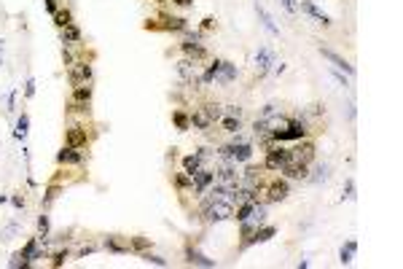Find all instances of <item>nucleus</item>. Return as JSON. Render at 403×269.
Instances as JSON below:
<instances>
[{
  "label": "nucleus",
  "instance_id": "obj_23",
  "mask_svg": "<svg viewBox=\"0 0 403 269\" xmlns=\"http://www.w3.org/2000/svg\"><path fill=\"white\" fill-rule=\"evenodd\" d=\"M274 234H277V229H274V226L255 229V232H253V237H250V245H253V242H266V240H271Z\"/></svg>",
  "mask_w": 403,
  "mask_h": 269
},
{
  "label": "nucleus",
  "instance_id": "obj_50",
  "mask_svg": "<svg viewBox=\"0 0 403 269\" xmlns=\"http://www.w3.org/2000/svg\"><path fill=\"white\" fill-rule=\"evenodd\" d=\"M334 78L341 84V86H347V78H344V76H339V73H334Z\"/></svg>",
  "mask_w": 403,
  "mask_h": 269
},
{
  "label": "nucleus",
  "instance_id": "obj_11",
  "mask_svg": "<svg viewBox=\"0 0 403 269\" xmlns=\"http://www.w3.org/2000/svg\"><path fill=\"white\" fill-rule=\"evenodd\" d=\"M178 76L183 78V81H188V84H196L199 81V67H196V62L194 59H180L178 62Z\"/></svg>",
  "mask_w": 403,
  "mask_h": 269
},
{
  "label": "nucleus",
  "instance_id": "obj_3",
  "mask_svg": "<svg viewBox=\"0 0 403 269\" xmlns=\"http://www.w3.org/2000/svg\"><path fill=\"white\" fill-rule=\"evenodd\" d=\"M290 159V151L285 146H277V143H269V151H266L264 167L266 170H282Z\"/></svg>",
  "mask_w": 403,
  "mask_h": 269
},
{
  "label": "nucleus",
  "instance_id": "obj_6",
  "mask_svg": "<svg viewBox=\"0 0 403 269\" xmlns=\"http://www.w3.org/2000/svg\"><path fill=\"white\" fill-rule=\"evenodd\" d=\"M67 78H70V84H73V86H84V84H89V81H92V65L73 62V65H70V70H67Z\"/></svg>",
  "mask_w": 403,
  "mask_h": 269
},
{
  "label": "nucleus",
  "instance_id": "obj_28",
  "mask_svg": "<svg viewBox=\"0 0 403 269\" xmlns=\"http://www.w3.org/2000/svg\"><path fill=\"white\" fill-rule=\"evenodd\" d=\"M27 127H30V118H27V113H22L19 121H17V129H14V137H17V140H24V137H27Z\"/></svg>",
  "mask_w": 403,
  "mask_h": 269
},
{
  "label": "nucleus",
  "instance_id": "obj_26",
  "mask_svg": "<svg viewBox=\"0 0 403 269\" xmlns=\"http://www.w3.org/2000/svg\"><path fill=\"white\" fill-rule=\"evenodd\" d=\"M202 113H204L210 121H220V116H223V108H220L218 102H207V105L202 108Z\"/></svg>",
  "mask_w": 403,
  "mask_h": 269
},
{
  "label": "nucleus",
  "instance_id": "obj_12",
  "mask_svg": "<svg viewBox=\"0 0 403 269\" xmlns=\"http://www.w3.org/2000/svg\"><path fill=\"white\" fill-rule=\"evenodd\" d=\"M65 146L70 148H86V129L84 127H70L67 132H65Z\"/></svg>",
  "mask_w": 403,
  "mask_h": 269
},
{
  "label": "nucleus",
  "instance_id": "obj_49",
  "mask_svg": "<svg viewBox=\"0 0 403 269\" xmlns=\"http://www.w3.org/2000/svg\"><path fill=\"white\" fill-rule=\"evenodd\" d=\"M172 3H178V6H194V0H172Z\"/></svg>",
  "mask_w": 403,
  "mask_h": 269
},
{
  "label": "nucleus",
  "instance_id": "obj_29",
  "mask_svg": "<svg viewBox=\"0 0 403 269\" xmlns=\"http://www.w3.org/2000/svg\"><path fill=\"white\" fill-rule=\"evenodd\" d=\"M70 22H73V14H70L67 8H57V14H54V24L62 30V27H67Z\"/></svg>",
  "mask_w": 403,
  "mask_h": 269
},
{
  "label": "nucleus",
  "instance_id": "obj_43",
  "mask_svg": "<svg viewBox=\"0 0 403 269\" xmlns=\"http://www.w3.org/2000/svg\"><path fill=\"white\" fill-rule=\"evenodd\" d=\"M24 94H27V97H33V94H35V78L33 76H30L27 84H24Z\"/></svg>",
  "mask_w": 403,
  "mask_h": 269
},
{
  "label": "nucleus",
  "instance_id": "obj_47",
  "mask_svg": "<svg viewBox=\"0 0 403 269\" xmlns=\"http://www.w3.org/2000/svg\"><path fill=\"white\" fill-rule=\"evenodd\" d=\"M202 27H204V30H213V27H215V19H213V17H207L204 22H202Z\"/></svg>",
  "mask_w": 403,
  "mask_h": 269
},
{
  "label": "nucleus",
  "instance_id": "obj_48",
  "mask_svg": "<svg viewBox=\"0 0 403 269\" xmlns=\"http://www.w3.org/2000/svg\"><path fill=\"white\" fill-rule=\"evenodd\" d=\"M11 202H14V207H24V199L22 197H14Z\"/></svg>",
  "mask_w": 403,
  "mask_h": 269
},
{
  "label": "nucleus",
  "instance_id": "obj_36",
  "mask_svg": "<svg viewBox=\"0 0 403 269\" xmlns=\"http://www.w3.org/2000/svg\"><path fill=\"white\" fill-rule=\"evenodd\" d=\"M49 229H51V223H49V216H40V218H38V232H40V240H46Z\"/></svg>",
  "mask_w": 403,
  "mask_h": 269
},
{
  "label": "nucleus",
  "instance_id": "obj_1",
  "mask_svg": "<svg viewBox=\"0 0 403 269\" xmlns=\"http://www.w3.org/2000/svg\"><path fill=\"white\" fill-rule=\"evenodd\" d=\"M204 221L215 223V221H229L234 218V205L226 202V199H213V202H204Z\"/></svg>",
  "mask_w": 403,
  "mask_h": 269
},
{
  "label": "nucleus",
  "instance_id": "obj_44",
  "mask_svg": "<svg viewBox=\"0 0 403 269\" xmlns=\"http://www.w3.org/2000/svg\"><path fill=\"white\" fill-rule=\"evenodd\" d=\"M223 113H226V116H239V118H242V108H239V105H226Z\"/></svg>",
  "mask_w": 403,
  "mask_h": 269
},
{
  "label": "nucleus",
  "instance_id": "obj_9",
  "mask_svg": "<svg viewBox=\"0 0 403 269\" xmlns=\"http://www.w3.org/2000/svg\"><path fill=\"white\" fill-rule=\"evenodd\" d=\"M180 46H183L185 57H188V59H194V62H196V59H202V57H204V54H207V49L202 46L199 35H188L183 43H180Z\"/></svg>",
  "mask_w": 403,
  "mask_h": 269
},
{
  "label": "nucleus",
  "instance_id": "obj_33",
  "mask_svg": "<svg viewBox=\"0 0 403 269\" xmlns=\"http://www.w3.org/2000/svg\"><path fill=\"white\" fill-rule=\"evenodd\" d=\"M175 186L178 188H191L194 186V178H191L188 172H178V175H175Z\"/></svg>",
  "mask_w": 403,
  "mask_h": 269
},
{
  "label": "nucleus",
  "instance_id": "obj_13",
  "mask_svg": "<svg viewBox=\"0 0 403 269\" xmlns=\"http://www.w3.org/2000/svg\"><path fill=\"white\" fill-rule=\"evenodd\" d=\"M299 8H301V11H306V14H309V17L315 19V22H320L322 27H328V24H331V17H328V14H322L320 8H317L315 3H312V0H301V3H299Z\"/></svg>",
  "mask_w": 403,
  "mask_h": 269
},
{
  "label": "nucleus",
  "instance_id": "obj_16",
  "mask_svg": "<svg viewBox=\"0 0 403 269\" xmlns=\"http://www.w3.org/2000/svg\"><path fill=\"white\" fill-rule=\"evenodd\" d=\"M57 162H59V164H81V162H84V153H81L78 148L65 146L62 151L57 153Z\"/></svg>",
  "mask_w": 403,
  "mask_h": 269
},
{
  "label": "nucleus",
  "instance_id": "obj_4",
  "mask_svg": "<svg viewBox=\"0 0 403 269\" xmlns=\"http://www.w3.org/2000/svg\"><path fill=\"white\" fill-rule=\"evenodd\" d=\"M288 151H290V159H288V162L306 164V167H309V162L315 159V143H312V140H296V146L288 148Z\"/></svg>",
  "mask_w": 403,
  "mask_h": 269
},
{
  "label": "nucleus",
  "instance_id": "obj_42",
  "mask_svg": "<svg viewBox=\"0 0 403 269\" xmlns=\"http://www.w3.org/2000/svg\"><path fill=\"white\" fill-rule=\"evenodd\" d=\"M280 3L285 6V11H288V14H296V11H299V3H296V0H280Z\"/></svg>",
  "mask_w": 403,
  "mask_h": 269
},
{
  "label": "nucleus",
  "instance_id": "obj_35",
  "mask_svg": "<svg viewBox=\"0 0 403 269\" xmlns=\"http://www.w3.org/2000/svg\"><path fill=\"white\" fill-rule=\"evenodd\" d=\"M148 245H151L148 237H132V240H129V248H132V251H145Z\"/></svg>",
  "mask_w": 403,
  "mask_h": 269
},
{
  "label": "nucleus",
  "instance_id": "obj_18",
  "mask_svg": "<svg viewBox=\"0 0 403 269\" xmlns=\"http://www.w3.org/2000/svg\"><path fill=\"white\" fill-rule=\"evenodd\" d=\"M62 43H65V46H73V43H81V30H78V24H73V22H70L67 27H62Z\"/></svg>",
  "mask_w": 403,
  "mask_h": 269
},
{
  "label": "nucleus",
  "instance_id": "obj_2",
  "mask_svg": "<svg viewBox=\"0 0 403 269\" xmlns=\"http://www.w3.org/2000/svg\"><path fill=\"white\" fill-rule=\"evenodd\" d=\"M304 134H306V124L301 118H290L288 127L271 134V140L274 143H293V140H304Z\"/></svg>",
  "mask_w": 403,
  "mask_h": 269
},
{
  "label": "nucleus",
  "instance_id": "obj_19",
  "mask_svg": "<svg viewBox=\"0 0 403 269\" xmlns=\"http://www.w3.org/2000/svg\"><path fill=\"white\" fill-rule=\"evenodd\" d=\"M105 248H108L110 253H129L132 248H129V240H121V237H108L105 240Z\"/></svg>",
  "mask_w": 403,
  "mask_h": 269
},
{
  "label": "nucleus",
  "instance_id": "obj_25",
  "mask_svg": "<svg viewBox=\"0 0 403 269\" xmlns=\"http://www.w3.org/2000/svg\"><path fill=\"white\" fill-rule=\"evenodd\" d=\"M202 167V159H199V153H188V156L183 159V172H188V175H194L196 170Z\"/></svg>",
  "mask_w": 403,
  "mask_h": 269
},
{
  "label": "nucleus",
  "instance_id": "obj_31",
  "mask_svg": "<svg viewBox=\"0 0 403 269\" xmlns=\"http://www.w3.org/2000/svg\"><path fill=\"white\" fill-rule=\"evenodd\" d=\"M172 121H175V127H178L180 132H185V129H191V118L185 116L183 111H175V113H172Z\"/></svg>",
  "mask_w": 403,
  "mask_h": 269
},
{
  "label": "nucleus",
  "instance_id": "obj_37",
  "mask_svg": "<svg viewBox=\"0 0 403 269\" xmlns=\"http://www.w3.org/2000/svg\"><path fill=\"white\" fill-rule=\"evenodd\" d=\"M67 256H70L67 251H59V253H54V258H51V267H62V264L67 261Z\"/></svg>",
  "mask_w": 403,
  "mask_h": 269
},
{
  "label": "nucleus",
  "instance_id": "obj_15",
  "mask_svg": "<svg viewBox=\"0 0 403 269\" xmlns=\"http://www.w3.org/2000/svg\"><path fill=\"white\" fill-rule=\"evenodd\" d=\"M280 172H285V178H293V181H306V178H309L306 164H296V162H288Z\"/></svg>",
  "mask_w": 403,
  "mask_h": 269
},
{
  "label": "nucleus",
  "instance_id": "obj_22",
  "mask_svg": "<svg viewBox=\"0 0 403 269\" xmlns=\"http://www.w3.org/2000/svg\"><path fill=\"white\" fill-rule=\"evenodd\" d=\"M185 256H188V264H199V267H215L213 258L202 256V253H199V251H194V248H188V251H185Z\"/></svg>",
  "mask_w": 403,
  "mask_h": 269
},
{
  "label": "nucleus",
  "instance_id": "obj_24",
  "mask_svg": "<svg viewBox=\"0 0 403 269\" xmlns=\"http://www.w3.org/2000/svg\"><path fill=\"white\" fill-rule=\"evenodd\" d=\"M253 199H245V202H239V205H236V213H234V218L236 221H248L250 218V213H253Z\"/></svg>",
  "mask_w": 403,
  "mask_h": 269
},
{
  "label": "nucleus",
  "instance_id": "obj_39",
  "mask_svg": "<svg viewBox=\"0 0 403 269\" xmlns=\"http://www.w3.org/2000/svg\"><path fill=\"white\" fill-rule=\"evenodd\" d=\"M17 223H8V226H3V232H0V237H3V240H11L14 234H17Z\"/></svg>",
  "mask_w": 403,
  "mask_h": 269
},
{
  "label": "nucleus",
  "instance_id": "obj_30",
  "mask_svg": "<svg viewBox=\"0 0 403 269\" xmlns=\"http://www.w3.org/2000/svg\"><path fill=\"white\" fill-rule=\"evenodd\" d=\"M75 102H84V105H89V100H92V86L89 84H84V86H75Z\"/></svg>",
  "mask_w": 403,
  "mask_h": 269
},
{
  "label": "nucleus",
  "instance_id": "obj_32",
  "mask_svg": "<svg viewBox=\"0 0 403 269\" xmlns=\"http://www.w3.org/2000/svg\"><path fill=\"white\" fill-rule=\"evenodd\" d=\"M188 118H191V127H196V129H207L210 124H213L207 116H204V113H202V111H199V113H191Z\"/></svg>",
  "mask_w": 403,
  "mask_h": 269
},
{
  "label": "nucleus",
  "instance_id": "obj_41",
  "mask_svg": "<svg viewBox=\"0 0 403 269\" xmlns=\"http://www.w3.org/2000/svg\"><path fill=\"white\" fill-rule=\"evenodd\" d=\"M344 199H355V181L347 178V186H344Z\"/></svg>",
  "mask_w": 403,
  "mask_h": 269
},
{
  "label": "nucleus",
  "instance_id": "obj_38",
  "mask_svg": "<svg viewBox=\"0 0 403 269\" xmlns=\"http://www.w3.org/2000/svg\"><path fill=\"white\" fill-rule=\"evenodd\" d=\"M8 267H14V269H17V267H30V261L22 256V253H17V256H14L11 261H8Z\"/></svg>",
  "mask_w": 403,
  "mask_h": 269
},
{
  "label": "nucleus",
  "instance_id": "obj_21",
  "mask_svg": "<svg viewBox=\"0 0 403 269\" xmlns=\"http://www.w3.org/2000/svg\"><path fill=\"white\" fill-rule=\"evenodd\" d=\"M255 11H258V17H261V22H264V27H266V30H269L271 35H280V27H277V24H274V19H271V14H269V11H266V8H264V6H255Z\"/></svg>",
  "mask_w": 403,
  "mask_h": 269
},
{
  "label": "nucleus",
  "instance_id": "obj_34",
  "mask_svg": "<svg viewBox=\"0 0 403 269\" xmlns=\"http://www.w3.org/2000/svg\"><path fill=\"white\" fill-rule=\"evenodd\" d=\"M328 170H331L328 164H320V167L315 170V175H312L309 181H312V183H322V181H328Z\"/></svg>",
  "mask_w": 403,
  "mask_h": 269
},
{
  "label": "nucleus",
  "instance_id": "obj_8",
  "mask_svg": "<svg viewBox=\"0 0 403 269\" xmlns=\"http://www.w3.org/2000/svg\"><path fill=\"white\" fill-rule=\"evenodd\" d=\"M236 78V65H231V62H223V59H220L218 62V67H215V73H213V81L215 84H231Z\"/></svg>",
  "mask_w": 403,
  "mask_h": 269
},
{
  "label": "nucleus",
  "instance_id": "obj_17",
  "mask_svg": "<svg viewBox=\"0 0 403 269\" xmlns=\"http://www.w3.org/2000/svg\"><path fill=\"white\" fill-rule=\"evenodd\" d=\"M161 22H164V30H172V33H188V22H185L183 17H169V14H164Z\"/></svg>",
  "mask_w": 403,
  "mask_h": 269
},
{
  "label": "nucleus",
  "instance_id": "obj_27",
  "mask_svg": "<svg viewBox=\"0 0 403 269\" xmlns=\"http://www.w3.org/2000/svg\"><path fill=\"white\" fill-rule=\"evenodd\" d=\"M355 251H357V242L355 240H347L344 248H341V258H339V261L341 264H350L352 258H355Z\"/></svg>",
  "mask_w": 403,
  "mask_h": 269
},
{
  "label": "nucleus",
  "instance_id": "obj_40",
  "mask_svg": "<svg viewBox=\"0 0 403 269\" xmlns=\"http://www.w3.org/2000/svg\"><path fill=\"white\" fill-rule=\"evenodd\" d=\"M143 258H145L148 264H156V267H167V261H164L161 256H151V253H143Z\"/></svg>",
  "mask_w": 403,
  "mask_h": 269
},
{
  "label": "nucleus",
  "instance_id": "obj_10",
  "mask_svg": "<svg viewBox=\"0 0 403 269\" xmlns=\"http://www.w3.org/2000/svg\"><path fill=\"white\" fill-rule=\"evenodd\" d=\"M274 54H271V49H258V54H255V73L258 76H266V73L271 70V65H274Z\"/></svg>",
  "mask_w": 403,
  "mask_h": 269
},
{
  "label": "nucleus",
  "instance_id": "obj_14",
  "mask_svg": "<svg viewBox=\"0 0 403 269\" xmlns=\"http://www.w3.org/2000/svg\"><path fill=\"white\" fill-rule=\"evenodd\" d=\"M320 54H322L325 59H331V62H334L336 67H339V70H344V73H347V76H355V67H352V65L347 62L344 57H339L336 51H331V49H322V46H320Z\"/></svg>",
  "mask_w": 403,
  "mask_h": 269
},
{
  "label": "nucleus",
  "instance_id": "obj_45",
  "mask_svg": "<svg viewBox=\"0 0 403 269\" xmlns=\"http://www.w3.org/2000/svg\"><path fill=\"white\" fill-rule=\"evenodd\" d=\"M57 191H59V188H57V186H51V188H49V191H46V199H43V202H46V205H49V202H54V197H57Z\"/></svg>",
  "mask_w": 403,
  "mask_h": 269
},
{
  "label": "nucleus",
  "instance_id": "obj_46",
  "mask_svg": "<svg viewBox=\"0 0 403 269\" xmlns=\"http://www.w3.org/2000/svg\"><path fill=\"white\" fill-rule=\"evenodd\" d=\"M271 113H277V105H266L264 111H261V116H258V118H266V116H271Z\"/></svg>",
  "mask_w": 403,
  "mask_h": 269
},
{
  "label": "nucleus",
  "instance_id": "obj_7",
  "mask_svg": "<svg viewBox=\"0 0 403 269\" xmlns=\"http://www.w3.org/2000/svg\"><path fill=\"white\" fill-rule=\"evenodd\" d=\"M261 191L266 194V199H269V202H282V199L290 194V186H288V181H285V178H274V181H271L266 188H261Z\"/></svg>",
  "mask_w": 403,
  "mask_h": 269
},
{
  "label": "nucleus",
  "instance_id": "obj_5",
  "mask_svg": "<svg viewBox=\"0 0 403 269\" xmlns=\"http://www.w3.org/2000/svg\"><path fill=\"white\" fill-rule=\"evenodd\" d=\"M220 156L231 159V162H250V156H253V146L250 143H231V146H223L220 148Z\"/></svg>",
  "mask_w": 403,
  "mask_h": 269
},
{
  "label": "nucleus",
  "instance_id": "obj_20",
  "mask_svg": "<svg viewBox=\"0 0 403 269\" xmlns=\"http://www.w3.org/2000/svg\"><path fill=\"white\" fill-rule=\"evenodd\" d=\"M220 127H223V132H231V134H236L242 129V118L239 116H220Z\"/></svg>",
  "mask_w": 403,
  "mask_h": 269
},
{
  "label": "nucleus",
  "instance_id": "obj_51",
  "mask_svg": "<svg viewBox=\"0 0 403 269\" xmlns=\"http://www.w3.org/2000/svg\"><path fill=\"white\" fill-rule=\"evenodd\" d=\"M156 3H167V0H156Z\"/></svg>",
  "mask_w": 403,
  "mask_h": 269
}]
</instances>
